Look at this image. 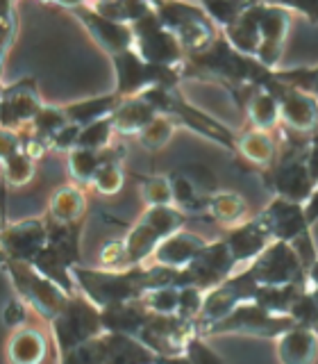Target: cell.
Returning <instances> with one entry per match:
<instances>
[{
  "mask_svg": "<svg viewBox=\"0 0 318 364\" xmlns=\"http://www.w3.org/2000/svg\"><path fill=\"white\" fill-rule=\"evenodd\" d=\"M109 355V337L107 333H102L100 337L80 344L73 350L60 355V364H107Z\"/></svg>",
  "mask_w": 318,
  "mask_h": 364,
  "instance_id": "obj_41",
  "label": "cell"
},
{
  "mask_svg": "<svg viewBox=\"0 0 318 364\" xmlns=\"http://www.w3.org/2000/svg\"><path fill=\"white\" fill-rule=\"evenodd\" d=\"M291 7L284 5H266L259 3V28H261V48L257 53V62L266 68H273L282 60L284 41H287L289 23H291Z\"/></svg>",
  "mask_w": 318,
  "mask_h": 364,
  "instance_id": "obj_19",
  "label": "cell"
},
{
  "mask_svg": "<svg viewBox=\"0 0 318 364\" xmlns=\"http://www.w3.org/2000/svg\"><path fill=\"white\" fill-rule=\"evenodd\" d=\"M295 321L291 316L273 314L266 307H261L255 301H246L236 305L234 310L221 321L209 326L200 337H216V335H250V337H266L278 339L287 330H291Z\"/></svg>",
  "mask_w": 318,
  "mask_h": 364,
  "instance_id": "obj_9",
  "label": "cell"
},
{
  "mask_svg": "<svg viewBox=\"0 0 318 364\" xmlns=\"http://www.w3.org/2000/svg\"><path fill=\"white\" fill-rule=\"evenodd\" d=\"M177 271L180 269H168L159 264H139L121 271H109L100 267L89 269L77 264L73 267V278L77 282V289L102 310V307L116 303L139 301L148 291L175 284Z\"/></svg>",
  "mask_w": 318,
  "mask_h": 364,
  "instance_id": "obj_1",
  "label": "cell"
},
{
  "mask_svg": "<svg viewBox=\"0 0 318 364\" xmlns=\"http://www.w3.org/2000/svg\"><path fill=\"white\" fill-rule=\"evenodd\" d=\"M246 269L253 273L259 287L261 284L264 287H282V284H307L309 287V273L295 248L287 242H273Z\"/></svg>",
  "mask_w": 318,
  "mask_h": 364,
  "instance_id": "obj_11",
  "label": "cell"
},
{
  "mask_svg": "<svg viewBox=\"0 0 318 364\" xmlns=\"http://www.w3.org/2000/svg\"><path fill=\"white\" fill-rule=\"evenodd\" d=\"M132 30H134V50L141 55V60L155 66L175 68V71L185 75L189 57L185 48H182L180 39L168 28H164L162 21L157 18L153 5L141 21L134 23Z\"/></svg>",
  "mask_w": 318,
  "mask_h": 364,
  "instance_id": "obj_7",
  "label": "cell"
},
{
  "mask_svg": "<svg viewBox=\"0 0 318 364\" xmlns=\"http://www.w3.org/2000/svg\"><path fill=\"white\" fill-rule=\"evenodd\" d=\"M170 189H173V205L189 214H207L209 198L219 189L216 176L202 164L177 166L168 173Z\"/></svg>",
  "mask_w": 318,
  "mask_h": 364,
  "instance_id": "obj_12",
  "label": "cell"
},
{
  "mask_svg": "<svg viewBox=\"0 0 318 364\" xmlns=\"http://www.w3.org/2000/svg\"><path fill=\"white\" fill-rule=\"evenodd\" d=\"M91 9H94L96 14L109 18V21L123 23V26H134L136 21H141L148 11H150V3H134V0H109V3H91Z\"/></svg>",
  "mask_w": 318,
  "mask_h": 364,
  "instance_id": "obj_39",
  "label": "cell"
},
{
  "mask_svg": "<svg viewBox=\"0 0 318 364\" xmlns=\"http://www.w3.org/2000/svg\"><path fill=\"white\" fill-rule=\"evenodd\" d=\"M280 364H314L318 358V333L302 326H293L275 339Z\"/></svg>",
  "mask_w": 318,
  "mask_h": 364,
  "instance_id": "obj_26",
  "label": "cell"
},
{
  "mask_svg": "<svg viewBox=\"0 0 318 364\" xmlns=\"http://www.w3.org/2000/svg\"><path fill=\"white\" fill-rule=\"evenodd\" d=\"M55 344L53 335L45 333L43 328L23 326L18 330H11L7 339V362L9 364H43L50 355V346Z\"/></svg>",
  "mask_w": 318,
  "mask_h": 364,
  "instance_id": "obj_21",
  "label": "cell"
},
{
  "mask_svg": "<svg viewBox=\"0 0 318 364\" xmlns=\"http://www.w3.org/2000/svg\"><path fill=\"white\" fill-rule=\"evenodd\" d=\"M139 191L143 203H148V208H153V205H173V189H170L168 176L141 180Z\"/></svg>",
  "mask_w": 318,
  "mask_h": 364,
  "instance_id": "obj_47",
  "label": "cell"
},
{
  "mask_svg": "<svg viewBox=\"0 0 318 364\" xmlns=\"http://www.w3.org/2000/svg\"><path fill=\"white\" fill-rule=\"evenodd\" d=\"M293 11H300V14H305L307 16V21L309 23H318V3H309V5H295V7H291Z\"/></svg>",
  "mask_w": 318,
  "mask_h": 364,
  "instance_id": "obj_55",
  "label": "cell"
},
{
  "mask_svg": "<svg viewBox=\"0 0 318 364\" xmlns=\"http://www.w3.org/2000/svg\"><path fill=\"white\" fill-rule=\"evenodd\" d=\"M223 37L236 53L255 57L261 48V28H259V3H248L246 11L232 26L223 30Z\"/></svg>",
  "mask_w": 318,
  "mask_h": 364,
  "instance_id": "obj_28",
  "label": "cell"
},
{
  "mask_svg": "<svg viewBox=\"0 0 318 364\" xmlns=\"http://www.w3.org/2000/svg\"><path fill=\"white\" fill-rule=\"evenodd\" d=\"M275 77L284 85L300 89L305 94H312L318 98V66L312 68L300 66V68H289V71H275Z\"/></svg>",
  "mask_w": 318,
  "mask_h": 364,
  "instance_id": "obj_43",
  "label": "cell"
},
{
  "mask_svg": "<svg viewBox=\"0 0 318 364\" xmlns=\"http://www.w3.org/2000/svg\"><path fill=\"white\" fill-rule=\"evenodd\" d=\"M68 123H71V121H68L64 107L43 105V109L39 112V117L34 119L32 128L28 132L37 136V139L43 141L45 146H53V139L66 128Z\"/></svg>",
  "mask_w": 318,
  "mask_h": 364,
  "instance_id": "obj_40",
  "label": "cell"
},
{
  "mask_svg": "<svg viewBox=\"0 0 318 364\" xmlns=\"http://www.w3.org/2000/svg\"><path fill=\"white\" fill-rule=\"evenodd\" d=\"M268 91L280 102L282 128L298 132V134H309V136L318 132V98L316 96L284 85L278 77H273Z\"/></svg>",
  "mask_w": 318,
  "mask_h": 364,
  "instance_id": "obj_15",
  "label": "cell"
},
{
  "mask_svg": "<svg viewBox=\"0 0 318 364\" xmlns=\"http://www.w3.org/2000/svg\"><path fill=\"white\" fill-rule=\"evenodd\" d=\"M143 303L148 305V310L157 314H177L180 307V287L168 284V287L153 289L143 296Z\"/></svg>",
  "mask_w": 318,
  "mask_h": 364,
  "instance_id": "obj_45",
  "label": "cell"
},
{
  "mask_svg": "<svg viewBox=\"0 0 318 364\" xmlns=\"http://www.w3.org/2000/svg\"><path fill=\"white\" fill-rule=\"evenodd\" d=\"M102 333L105 328H102L100 307L91 303L82 291L73 294L64 310L50 321V335L55 339L57 355H64L75 346L100 337Z\"/></svg>",
  "mask_w": 318,
  "mask_h": 364,
  "instance_id": "obj_5",
  "label": "cell"
},
{
  "mask_svg": "<svg viewBox=\"0 0 318 364\" xmlns=\"http://www.w3.org/2000/svg\"><path fill=\"white\" fill-rule=\"evenodd\" d=\"M236 269L238 264L225 239H214L191 259V264L177 271L175 287H198L207 294L234 276Z\"/></svg>",
  "mask_w": 318,
  "mask_h": 364,
  "instance_id": "obj_10",
  "label": "cell"
},
{
  "mask_svg": "<svg viewBox=\"0 0 318 364\" xmlns=\"http://www.w3.org/2000/svg\"><path fill=\"white\" fill-rule=\"evenodd\" d=\"M43 109L37 82L32 77H23L3 89V105H0V123L9 132H28L34 119Z\"/></svg>",
  "mask_w": 318,
  "mask_h": 364,
  "instance_id": "obj_14",
  "label": "cell"
},
{
  "mask_svg": "<svg viewBox=\"0 0 318 364\" xmlns=\"http://www.w3.org/2000/svg\"><path fill=\"white\" fill-rule=\"evenodd\" d=\"M111 64L114 73H116V89H114V94H119L121 98L141 96L157 87H177L180 80L185 77L175 68L148 64L134 48L111 57Z\"/></svg>",
  "mask_w": 318,
  "mask_h": 364,
  "instance_id": "obj_8",
  "label": "cell"
},
{
  "mask_svg": "<svg viewBox=\"0 0 318 364\" xmlns=\"http://www.w3.org/2000/svg\"><path fill=\"white\" fill-rule=\"evenodd\" d=\"M202 9L207 11V16L216 23V28H219L221 32L227 28V26H232V23L243 14L248 3H200Z\"/></svg>",
  "mask_w": 318,
  "mask_h": 364,
  "instance_id": "obj_48",
  "label": "cell"
},
{
  "mask_svg": "<svg viewBox=\"0 0 318 364\" xmlns=\"http://www.w3.org/2000/svg\"><path fill=\"white\" fill-rule=\"evenodd\" d=\"M175 128H177L175 119L166 117V114H159V117L148 125L136 139H139V144L146 148V151L157 153L170 144V139H173V134H175Z\"/></svg>",
  "mask_w": 318,
  "mask_h": 364,
  "instance_id": "obj_42",
  "label": "cell"
},
{
  "mask_svg": "<svg viewBox=\"0 0 318 364\" xmlns=\"http://www.w3.org/2000/svg\"><path fill=\"white\" fill-rule=\"evenodd\" d=\"M307 166H309V173L318 187V132L312 134L309 148H307Z\"/></svg>",
  "mask_w": 318,
  "mask_h": 364,
  "instance_id": "obj_53",
  "label": "cell"
},
{
  "mask_svg": "<svg viewBox=\"0 0 318 364\" xmlns=\"http://www.w3.org/2000/svg\"><path fill=\"white\" fill-rule=\"evenodd\" d=\"M107 337H109L107 364H164L166 360L162 355H157V353H153L136 337L114 335V333H107Z\"/></svg>",
  "mask_w": 318,
  "mask_h": 364,
  "instance_id": "obj_32",
  "label": "cell"
},
{
  "mask_svg": "<svg viewBox=\"0 0 318 364\" xmlns=\"http://www.w3.org/2000/svg\"><path fill=\"white\" fill-rule=\"evenodd\" d=\"M282 146L268 130L248 128L236 134V155H241L248 164L257 168V173L270 168L280 159Z\"/></svg>",
  "mask_w": 318,
  "mask_h": 364,
  "instance_id": "obj_22",
  "label": "cell"
},
{
  "mask_svg": "<svg viewBox=\"0 0 318 364\" xmlns=\"http://www.w3.org/2000/svg\"><path fill=\"white\" fill-rule=\"evenodd\" d=\"M305 212H307V221H309V225H314L318 221V187L314 189L312 198L307 200L305 205Z\"/></svg>",
  "mask_w": 318,
  "mask_h": 364,
  "instance_id": "obj_54",
  "label": "cell"
},
{
  "mask_svg": "<svg viewBox=\"0 0 318 364\" xmlns=\"http://www.w3.org/2000/svg\"><path fill=\"white\" fill-rule=\"evenodd\" d=\"M223 239L227 242V246H230L238 269L253 264V262L273 244L270 235L266 232L264 223L257 219V214L253 216V219L243 221L241 225L230 228Z\"/></svg>",
  "mask_w": 318,
  "mask_h": 364,
  "instance_id": "obj_20",
  "label": "cell"
},
{
  "mask_svg": "<svg viewBox=\"0 0 318 364\" xmlns=\"http://www.w3.org/2000/svg\"><path fill=\"white\" fill-rule=\"evenodd\" d=\"M102 164V151H89V148H73L68 153V176L80 187H87L94 182L96 171Z\"/></svg>",
  "mask_w": 318,
  "mask_h": 364,
  "instance_id": "obj_38",
  "label": "cell"
},
{
  "mask_svg": "<svg viewBox=\"0 0 318 364\" xmlns=\"http://www.w3.org/2000/svg\"><path fill=\"white\" fill-rule=\"evenodd\" d=\"M125 155L123 146H109L102 151V164L96 171V178L91 182L98 193L102 196H116L125 185V168L121 164V159Z\"/></svg>",
  "mask_w": 318,
  "mask_h": 364,
  "instance_id": "obj_33",
  "label": "cell"
},
{
  "mask_svg": "<svg viewBox=\"0 0 318 364\" xmlns=\"http://www.w3.org/2000/svg\"><path fill=\"white\" fill-rule=\"evenodd\" d=\"M141 96L150 100L159 114H166V117L175 119L177 123L187 125V128L196 134H202L204 139L216 141L219 146L227 148V151L236 153V134L230 128H225L221 121L212 119L209 114L193 107L191 102L180 94L177 87H157V89L146 91Z\"/></svg>",
  "mask_w": 318,
  "mask_h": 364,
  "instance_id": "obj_4",
  "label": "cell"
},
{
  "mask_svg": "<svg viewBox=\"0 0 318 364\" xmlns=\"http://www.w3.org/2000/svg\"><path fill=\"white\" fill-rule=\"evenodd\" d=\"M289 316L295 321V326L309 328L314 333H318V301L312 296L309 287L298 296V301L293 303Z\"/></svg>",
  "mask_w": 318,
  "mask_h": 364,
  "instance_id": "obj_46",
  "label": "cell"
},
{
  "mask_svg": "<svg viewBox=\"0 0 318 364\" xmlns=\"http://www.w3.org/2000/svg\"><path fill=\"white\" fill-rule=\"evenodd\" d=\"M123 102V98L119 94H105V96H94V98H84L77 102H68L64 105L66 117L71 123L80 125V128H87V125L109 119L114 112L119 109V105Z\"/></svg>",
  "mask_w": 318,
  "mask_h": 364,
  "instance_id": "obj_31",
  "label": "cell"
},
{
  "mask_svg": "<svg viewBox=\"0 0 318 364\" xmlns=\"http://www.w3.org/2000/svg\"><path fill=\"white\" fill-rule=\"evenodd\" d=\"M162 26L180 39L187 57L202 55L221 39V30L207 16L202 5L189 3H150Z\"/></svg>",
  "mask_w": 318,
  "mask_h": 364,
  "instance_id": "obj_3",
  "label": "cell"
},
{
  "mask_svg": "<svg viewBox=\"0 0 318 364\" xmlns=\"http://www.w3.org/2000/svg\"><path fill=\"white\" fill-rule=\"evenodd\" d=\"M80 134H82V128L75 125V123H68L66 128L53 139V148H57V151H68V153H71L73 148H77Z\"/></svg>",
  "mask_w": 318,
  "mask_h": 364,
  "instance_id": "obj_52",
  "label": "cell"
},
{
  "mask_svg": "<svg viewBox=\"0 0 318 364\" xmlns=\"http://www.w3.org/2000/svg\"><path fill=\"white\" fill-rule=\"evenodd\" d=\"M204 305V291L198 287H180V307L177 316H182L185 321L198 323V318L202 314Z\"/></svg>",
  "mask_w": 318,
  "mask_h": 364,
  "instance_id": "obj_49",
  "label": "cell"
},
{
  "mask_svg": "<svg viewBox=\"0 0 318 364\" xmlns=\"http://www.w3.org/2000/svg\"><path fill=\"white\" fill-rule=\"evenodd\" d=\"M100 314H102V328H105V333L139 337L150 310H148L143 299H139V301H128V303H116V305L102 307Z\"/></svg>",
  "mask_w": 318,
  "mask_h": 364,
  "instance_id": "obj_25",
  "label": "cell"
},
{
  "mask_svg": "<svg viewBox=\"0 0 318 364\" xmlns=\"http://www.w3.org/2000/svg\"><path fill=\"white\" fill-rule=\"evenodd\" d=\"M164 364H191L187 355H177V358H166Z\"/></svg>",
  "mask_w": 318,
  "mask_h": 364,
  "instance_id": "obj_56",
  "label": "cell"
},
{
  "mask_svg": "<svg viewBox=\"0 0 318 364\" xmlns=\"http://www.w3.org/2000/svg\"><path fill=\"white\" fill-rule=\"evenodd\" d=\"M3 176L7 187H26L37 176L34 159L23 151V136L3 130Z\"/></svg>",
  "mask_w": 318,
  "mask_h": 364,
  "instance_id": "obj_23",
  "label": "cell"
},
{
  "mask_svg": "<svg viewBox=\"0 0 318 364\" xmlns=\"http://www.w3.org/2000/svg\"><path fill=\"white\" fill-rule=\"evenodd\" d=\"M87 210H89V203H87L84 189L75 185V182H71V185H64L53 193L48 200L45 216L53 221H60V223L84 225Z\"/></svg>",
  "mask_w": 318,
  "mask_h": 364,
  "instance_id": "obj_29",
  "label": "cell"
},
{
  "mask_svg": "<svg viewBox=\"0 0 318 364\" xmlns=\"http://www.w3.org/2000/svg\"><path fill=\"white\" fill-rule=\"evenodd\" d=\"M3 267H5V273L11 282V287H14V294L18 299L26 301L30 310L37 312L43 321L50 323L53 318L66 307L68 299H71V296L57 287L55 282L41 276L32 264H26V262H11V259L3 257Z\"/></svg>",
  "mask_w": 318,
  "mask_h": 364,
  "instance_id": "obj_6",
  "label": "cell"
},
{
  "mask_svg": "<svg viewBox=\"0 0 318 364\" xmlns=\"http://www.w3.org/2000/svg\"><path fill=\"white\" fill-rule=\"evenodd\" d=\"M204 246H207V239L202 235L189 232L182 228L175 235H170L166 242H162V246L155 250L153 262L168 269H185Z\"/></svg>",
  "mask_w": 318,
  "mask_h": 364,
  "instance_id": "obj_24",
  "label": "cell"
},
{
  "mask_svg": "<svg viewBox=\"0 0 318 364\" xmlns=\"http://www.w3.org/2000/svg\"><path fill=\"white\" fill-rule=\"evenodd\" d=\"M30 307L28 303L18 299L16 294H9L7 296V303H5V310H3V323L9 328V330H18L28 323V312Z\"/></svg>",
  "mask_w": 318,
  "mask_h": 364,
  "instance_id": "obj_50",
  "label": "cell"
},
{
  "mask_svg": "<svg viewBox=\"0 0 318 364\" xmlns=\"http://www.w3.org/2000/svg\"><path fill=\"white\" fill-rule=\"evenodd\" d=\"M159 117L155 105L143 96L123 98L119 109L111 114L114 132L121 136H139L148 125Z\"/></svg>",
  "mask_w": 318,
  "mask_h": 364,
  "instance_id": "obj_27",
  "label": "cell"
},
{
  "mask_svg": "<svg viewBox=\"0 0 318 364\" xmlns=\"http://www.w3.org/2000/svg\"><path fill=\"white\" fill-rule=\"evenodd\" d=\"M198 335L196 323L185 321L177 314H148V321L139 333V341L162 358H177L185 355L189 341Z\"/></svg>",
  "mask_w": 318,
  "mask_h": 364,
  "instance_id": "obj_13",
  "label": "cell"
},
{
  "mask_svg": "<svg viewBox=\"0 0 318 364\" xmlns=\"http://www.w3.org/2000/svg\"><path fill=\"white\" fill-rule=\"evenodd\" d=\"M14 5L5 3L3 9H0V28H3V55L7 57L9 48H11V41L16 37V21H14Z\"/></svg>",
  "mask_w": 318,
  "mask_h": 364,
  "instance_id": "obj_51",
  "label": "cell"
},
{
  "mask_svg": "<svg viewBox=\"0 0 318 364\" xmlns=\"http://www.w3.org/2000/svg\"><path fill=\"white\" fill-rule=\"evenodd\" d=\"M257 219L264 223L273 242L293 244V242H298L300 237L312 232V225L307 221V212L302 203L273 198L266 208L257 214Z\"/></svg>",
  "mask_w": 318,
  "mask_h": 364,
  "instance_id": "obj_17",
  "label": "cell"
},
{
  "mask_svg": "<svg viewBox=\"0 0 318 364\" xmlns=\"http://www.w3.org/2000/svg\"><path fill=\"white\" fill-rule=\"evenodd\" d=\"M248 114L250 128H259V130H268L273 132L282 125V114H280V102L278 98L270 94L264 87H255L250 89V94L246 96L243 105Z\"/></svg>",
  "mask_w": 318,
  "mask_h": 364,
  "instance_id": "obj_30",
  "label": "cell"
},
{
  "mask_svg": "<svg viewBox=\"0 0 318 364\" xmlns=\"http://www.w3.org/2000/svg\"><path fill=\"white\" fill-rule=\"evenodd\" d=\"M32 267L37 269L41 276H45L50 282H55L57 287L64 289L68 296H73L77 294V282L73 278V267L68 264V262L57 253L55 248L50 246H45L41 253L37 255V259L32 262Z\"/></svg>",
  "mask_w": 318,
  "mask_h": 364,
  "instance_id": "obj_35",
  "label": "cell"
},
{
  "mask_svg": "<svg viewBox=\"0 0 318 364\" xmlns=\"http://www.w3.org/2000/svg\"><path fill=\"white\" fill-rule=\"evenodd\" d=\"M187 223V214L177 210L175 205H153L146 208L136 223L121 237L123 246V264L125 269L146 264L148 257L155 255V250L170 235L182 230Z\"/></svg>",
  "mask_w": 318,
  "mask_h": 364,
  "instance_id": "obj_2",
  "label": "cell"
},
{
  "mask_svg": "<svg viewBox=\"0 0 318 364\" xmlns=\"http://www.w3.org/2000/svg\"><path fill=\"white\" fill-rule=\"evenodd\" d=\"M45 225H48V246L55 248L68 264L77 267L80 264V235H82V225L73 223H60L53 221L48 216H43Z\"/></svg>",
  "mask_w": 318,
  "mask_h": 364,
  "instance_id": "obj_36",
  "label": "cell"
},
{
  "mask_svg": "<svg viewBox=\"0 0 318 364\" xmlns=\"http://www.w3.org/2000/svg\"><path fill=\"white\" fill-rule=\"evenodd\" d=\"M3 257L11 262H26L32 264L41 250L48 246V225L45 219H21L9 221L3 228Z\"/></svg>",
  "mask_w": 318,
  "mask_h": 364,
  "instance_id": "obj_16",
  "label": "cell"
},
{
  "mask_svg": "<svg viewBox=\"0 0 318 364\" xmlns=\"http://www.w3.org/2000/svg\"><path fill=\"white\" fill-rule=\"evenodd\" d=\"M64 9L73 11V14L77 16V21L82 23V26L87 28V32L91 34V39H94L109 57H116L125 50L134 48L132 26H123V23L100 16L91 9V5H64Z\"/></svg>",
  "mask_w": 318,
  "mask_h": 364,
  "instance_id": "obj_18",
  "label": "cell"
},
{
  "mask_svg": "<svg viewBox=\"0 0 318 364\" xmlns=\"http://www.w3.org/2000/svg\"><path fill=\"white\" fill-rule=\"evenodd\" d=\"M111 134H116V132H114V125H111V117L102 119V121H96V123L87 125V128H82L77 148H89V151H105V148H109Z\"/></svg>",
  "mask_w": 318,
  "mask_h": 364,
  "instance_id": "obj_44",
  "label": "cell"
},
{
  "mask_svg": "<svg viewBox=\"0 0 318 364\" xmlns=\"http://www.w3.org/2000/svg\"><path fill=\"white\" fill-rule=\"evenodd\" d=\"M307 289V284H282V287H257L255 294V303L261 307H266L273 314H284L289 316L293 303L298 301V296Z\"/></svg>",
  "mask_w": 318,
  "mask_h": 364,
  "instance_id": "obj_37",
  "label": "cell"
},
{
  "mask_svg": "<svg viewBox=\"0 0 318 364\" xmlns=\"http://www.w3.org/2000/svg\"><path fill=\"white\" fill-rule=\"evenodd\" d=\"M248 203L241 193L236 191H216L214 196L209 198V210H207V216L216 223L225 225L227 230L230 228H236L241 225L243 221H248Z\"/></svg>",
  "mask_w": 318,
  "mask_h": 364,
  "instance_id": "obj_34",
  "label": "cell"
}]
</instances>
